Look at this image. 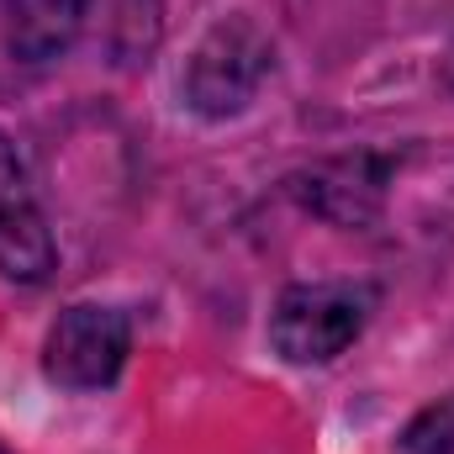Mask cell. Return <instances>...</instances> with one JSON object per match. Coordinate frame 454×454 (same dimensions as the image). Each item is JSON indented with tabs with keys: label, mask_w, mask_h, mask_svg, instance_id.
I'll list each match as a JSON object with an SVG mask.
<instances>
[{
	"label": "cell",
	"mask_w": 454,
	"mask_h": 454,
	"mask_svg": "<svg viewBox=\"0 0 454 454\" xmlns=\"http://www.w3.org/2000/svg\"><path fill=\"white\" fill-rule=\"evenodd\" d=\"M375 286L364 280H307L280 291L275 312H270V348L286 364H333L348 343L370 328L375 312Z\"/></svg>",
	"instance_id": "1"
},
{
	"label": "cell",
	"mask_w": 454,
	"mask_h": 454,
	"mask_svg": "<svg viewBox=\"0 0 454 454\" xmlns=\"http://www.w3.org/2000/svg\"><path fill=\"white\" fill-rule=\"evenodd\" d=\"M270 69H275L270 37L248 16H227L196 43L191 64H185V80H180L185 106L201 116H238L259 96Z\"/></svg>",
	"instance_id": "2"
},
{
	"label": "cell",
	"mask_w": 454,
	"mask_h": 454,
	"mask_svg": "<svg viewBox=\"0 0 454 454\" xmlns=\"http://www.w3.org/2000/svg\"><path fill=\"white\" fill-rule=\"evenodd\" d=\"M132 354V323L121 307L74 301L43 339V375L64 391H106Z\"/></svg>",
	"instance_id": "3"
},
{
	"label": "cell",
	"mask_w": 454,
	"mask_h": 454,
	"mask_svg": "<svg viewBox=\"0 0 454 454\" xmlns=\"http://www.w3.org/2000/svg\"><path fill=\"white\" fill-rule=\"evenodd\" d=\"M53 232L43 217V201L32 191V175L16 153V143L0 132V275L5 280H21V286H37L53 275Z\"/></svg>",
	"instance_id": "4"
},
{
	"label": "cell",
	"mask_w": 454,
	"mask_h": 454,
	"mask_svg": "<svg viewBox=\"0 0 454 454\" xmlns=\"http://www.w3.org/2000/svg\"><path fill=\"white\" fill-rule=\"evenodd\" d=\"M80 37L112 69H137L164 37V0H80Z\"/></svg>",
	"instance_id": "5"
},
{
	"label": "cell",
	"mask_w": 454,
	"mask_h": 454,
	"mask_svg": "<svg viewBox=\"0 0 454 454\" xmlns=\"http://www.w3.org/2000/svg\"><path fill=\"white\" fill-rule=\"evenodd\" d=\"M0 11L21 64H53L80 43V0H0Z\"/></svg>",
	"instance_id": "6"
},
{
	"label": "cell",
	"mask_w": 454,
	"mask_h": 454,
	"mask_svg": "<svg viewBox=\"0 0 454 454\" xmlns=\"http://www.w3.org/2000/svg\"><path fill=\"white\" fill-rule=\"evenodd\" d=\"M402 454H454V391L428 402L402 428Z\"/></svg>",
	"instance_id": "7"
}]
</instances>
